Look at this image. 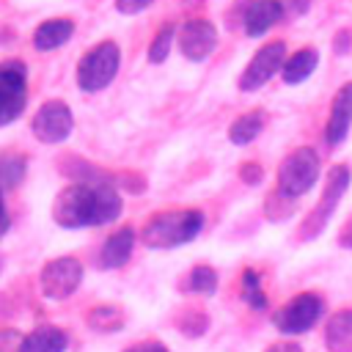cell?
I'll return each instance as SVG.
<instances>
[{
	"mask_svg": "<svg viewBox=\"0 0 352 352\" xmlns=\"http://www.w3.org/2000/svg\"><path fill=\"white\" fill-rule=\"evenodd\" d=\"M121 214V195L110 182H77L58 192L52 220L63 228L104 226Z\"/></svg>",
	"mask_w": 352,
	"mask_h": 352,
	"instance_id": "obj_1",
	"label": "cell"
},
{
	"mask_svg": "<svg viewBox=\"0 0 352 352\" xmlns=\"http://www.w3.org/2000/svg\"><path fill=\"white\" fill-rule=\"evenodd\" d=\"M204 228V214L198 209H173L160 212L143 226V242L148 248H176L198 236Z\"/></svg>",
	"mask_w": 352,
	"mask_h": 352,
	"instance_id": "obj_2",
	"label": "cell"
},
{
	"mask_svg": "<svg viewBox=\"0 0 352 352\" xmlns=\"http://www.w3.org/2000/svg\"><path fill=\"white\" fill-rule=\"evenodd\" d=\"M121 66V52L113 41H102L94 50H88L80 63H77V85L85 94H96L102 88H107Z\"/></svg>",
	"mask_w": 352,
	"mask_h": 352,
	"instance_id": "obj_3",
	"label": "cell"
},
{
	"mask_svg": "<svg viewBox=\"0 0 352 352\" xmlns=\"http://www.w3.org/2000/svg\"><path fill=\"white\" fill-rule=\"evenodd\" d=\"M319 176V157L314 148H297L292 151L280 168H278V187L289 198H300L316 184Z\"/></svg>",
	"mask_w": 352,
	"mask_h": 352,
	"instance_id": "obj_4",
	"label": "cell"
},
{
	"mask_svg": "<svg viewBox=\"0 0 352 352\" xmlns=\"http://www.w3.org/2000/svg\"><path fill=\"white\" fill-rule=\"evenodd\" d=\"M28 104V69L22 60L0 63V126L16 121Z\"/></svg>",
	"mask_w": 352,
	"mask_h": 352,
	"instance_id": "obj_5",
	"label": "cell"
},
{
	"mask_svg": "<svg viewBox=\"0 0 352 352\" xmlns=\"http://www.w3.org/2000/svg\"><path fill=\"white\" fill-rule=\"evenodd\" d=\"M41 292L50 300H66L77 292V286L82 283V264L74 256H60L44 264L41 275H38Z\"/></svg>",
	"mask_w": 352,
	"mask_h": 352,
	"instance_id": "obj_6",
	"label": "cell"
},
{
	"mask_svg": "<svg viewBox=\"0 0 352 352\" xmlns=\"http://www.w3.org/2000/svg\"><path fill=\"white\" fill-rule=\"evenodd\" d=\"M322 311H324L322 297H319V294H311V292H302V294L292 297V300L272 316V322H275V327H278L280 333L294 336V333L311 330V327L319 322Z\"/></svg>",
	"mask_w": 352,
	"mask_h": 352,
	"instance_id": "obj_7",
	"label": "cell"
},
{
	"mask_svg": "<svg viewBox=\"0 0 352 352\" xmlns=\"http://www.w3.org/2000/svg\"><path fill=\"white\" fill-rule=\"evenodd\" d=\"M74 129V116L69 110L66 102L60 99H50L44 102L30 121V132L41 140V143H63Z\"/></svg>",
	"mask_w": 352,
	"mask_h": 352,
	"instance_id": "obj_8",
	"label": "cell"
},
{
	"mask_svg": "<svg viewBox=\"0 0 352 352\" xmlns=\"http://www.w3.org/2000/svg\"><path fill=\"white\" fill-rule=\"evenodd\" d=\"M283 60H286V44L283 41H270L264 44L253 58L250 63L245 66L242 77H239V88L242 91H258L264 82H270L275 77V72L283 69Z\"/></svg>",
	"mask_w": 352,
	"mask_h": 352,
	"instance_id": "obj_9",
	"label": "cell"
},
{
	"mask_svg": "<svg viewBox=\"0 0 352 352\" xmlns=\"http://www.w3.org/2000/svg\"><path fill=\"white\" fill-rule=\"evenodd\" d=\"M217 44V30L209 19H190L179 30V50L190 60H204Z\"/></svg>",
	"mask_w": 352,
	"mask_h": 352,
	"instance_id": "obj_10",
	"label": "cell"
},
{
	"mask_svg": "<svg viewBox=\"0 0 352 352\" xmlns=\"http://www.w3.org/2000/svg\"><path fill=\"white\" fill-rule=\"evenodd\" d=\"M349 187V168L346 165H336V168H330V173H327V184H324V192H322V201H319V206L314 209V214H311V231L308 234H316L327 220H330V214H333V209L338 206V201H341V195H344V190Z\"/></svg>",
	"mask_w": 352,
	"mask_h": 352,
	"instance_id": "obj_11",
	"label": "cell"
},
{
	"mask_svg": "<svg viewBox=\"0 0 352 352\" xmlns=\"http://www.w3.org/2000/svg\"><path fill=\"white\" fill-rule=\"evenodd\" d=\"M352 124V82L341 85L330 104V118L324 126V138L330 146H338L346 138V129Z\"/></svg>",
	"mask_w": 352,
	"mask_h": 352,
	"instance_id": "obj_12",
	"label": "cell"
},
{
	"mask_svg": "<svg viewBox=\"0 0 352 352\" xmlns=\"http://www.w3.org/2000/svg\"><path fill=\"white\" fill-rule=\"evenodd\" d=\"M283 3L280 0H253L245 11V33L248 36H264L275 22L283 16Z\"/></svg>",
	"mask_w": 352,
	"mask_h": 352,
	"instance_id": "obj_13",
	"label": "cell"
},
{
	"mask_svg": "<svg viewBox=\"0 0 352 352\" xmlns=\"http://www.w3.org/2000/svg\"><path fill=\"white\" fill-rule=\"evenodd\" d=\"M132 248H135V231L129 226L118 228L116 234H110L102 245V253H99V261L104 270H118L129 261L132 256Z\"/></svg>",
	"mask_w": 352,
	"mask_h": 352,
	"instance_id": "obj_14",
	"label": "cell"
},
{
	"mask_svg": "<svg viewBox=\"0 0 352 352\" xmlns=\"http://www.w3.org/2000/svg\"><path fill=\"white\" fill-rule=\"evenodd\" d=\"M69 349V336L55 327V324H41L22 336L19 352H66Z\"/></svg>",
	"mask_w": 352,
	"mask_h": 352,
	"instance_id": "obj_15",
	"label": "cell"
},
{
	"mask_svg": "<svg viewBox=\"0 0 352 352\" xmlns=\"http://www.w3.org/2000/svg\"><path fill=\"white\" fill-rule=\"evenodd\" d=\"M74 33V22L66 19V16H58V19H47L36 28L33 33V47L38 52H50V50H58L63 47Z\"/></svg>",
	"mask_w": 352,
	"mask_h": 352,
	"instance_id": "obj_16",
	"label": "cell"
},
{
	"mask_svg": "<svg viewBox=\"0 0 352 352\" xmlns=\"http://www.w3.org/2000/svg\"><path fill=\"white\" fill-rule=\"evenodd\" d=\"M324 344L330 352H352V308H341L330 316Z\"/></svg>",
	"mask_w": 352,
	"mask_h": 352,
	"instance_id": "obj_17",
	"label": "cell"
},
{
	"mask_svg": "<svg viewBox=\"0 0 352 352\" xmlns=\"http://www.w3.org/2000/svg\"><path fill=\"white\" fill-rule=\"evenodd\" d=\"M316 63H319V55H316V50H300V52L289 55V58L283 60V69H280V74H283V82H289V85H297V82L308 80V77L314 74Z\"/></svg>",
	"mask_w": 352,
	"mask_h": 352,
	"instance_id": "obj_18",
	"label": "cell"
},
{
	"mask_svg": "<svg viewBox=\"0 0 352 352\" xmlns=\"http://www.w3.org/2000/svg\"><path fill=\"white\" fill-rule=\"evenodd\" d=\"M261 126H264V113H261V110L242 113V116L228 126V140L236 143V146H248L250 140L258 138Z\"/></svg>",
	"mask_w": 352,
	"mask_h": 352,
	"instance_id": "obj_19",
	"label": "cell"
},
{
	"mask_svg": "<svg viewBox=\"0 0 352 352\" xmlns=\"http://www.w3.org/2000/svg\"><path fill=\"white\" fill-rule=\"evenodd\" d=\"M25 173H28V160L22 154H11V151L0 154V187L6 190L19 187Z\"/></svg>",
	"mask_w": 352,
	"mask_h": 352,
	"instance_id": "obj_20",
	"label": "cell"
},
{
	"mask_svg": "<svg viewBox=\"0 0 352 352\" xmlns=\"http://www.w3.org/2000/svg\"><path fill=\"white\" fill-rule=\"evenodd\" d=\"M88 324H91L94 330L107 333V330H118V327L124 324V319H121V311H118L116 305H96V308L88 314Z\"/></svg>",
	"mask_w": 352,
	"mask_h": 352,
	"instance_id": "obj_21",
	"label": "cell"
},
{
	"mask_svg": "<svg viewBox=\"0 0 352 352\" xmlns=\"http://www.w3.org/2000/svg\"><path fill=\"white\" fill-rule=\"evenodd\" d=\"M173 36H176V28H173V25H165V28L154 36V41H151V47H148V60H151V63H162V60L168 58L170 44H173Z\"/></svg>",
	"mask_w": 352,
	"mask_h": 352,
	"instance_id": "obj_22",
	"label": "cell"
},
{
	"mask_svg": "<svg viewBox=\"0 0 352 352\" xmlns=\"http://www.w3.org/2000/svg\"><path fill=\"white\" fill-rule=\"evenodd\" d=\"M187 286L192 289V292H198V294H212L214 289H217V275H214V270L212 267H195L192 272H190V280H187Z\"/></svg>",
	"mask_w": 352,
	"mask_h": 352,
	"instance_id": "obj_23",
	"label": "cell"
},
{
	"mask_svg": "<svg viewBox=\"0 0 352 352\" xmlns=\"http://www.w3.org/2000/svg\"><path fill=\"white\" fill-rule=\"evenodd\" d=\"M242 294L253 308H264L267 305V297H264V292L258 286V275L253 270H245V275H242Z\"/></svg>",
	"mask_w": 352,
	"mask_h": 352,
	"instance_id": "obj_24",
	"label": "cell"
},
{
	"mask_svg": "<svg viewBox=\"0 0 352 352\" xmlns=\"http://www.w3.org/2000/svg\"><path fill=\"white\" fill-rule=\"evenodd\" d=\"M22 336L16 330H0V352H19Z\"/></svg>",
	"mask_w": 352,
	"mask_h": 352,
	"instance_id": "obj_25",
	"label": "cell"
},
{
	"mask_svg": "<svg viewBox=\"0 0 352 352\" xmlns=\"http://www.w3.org/2000/svg\"><path fill=\"white\" fill-rule=\"evenodd\" d=\"M154 0H116V8L121 14H140L143 8H148Z\"/></svg>",
	"mask_w": 352,
	"mask_h": 352,
	"instance_id": "obj_26",
	"label": "cell"
},
{
	"mask_svg": "<svg viewBox=\"0 0 352 352\" xmlns=\"http://www.w3.org/2000/svg\"><path fill=\"white\" fill-rule=\"evenodd\" d=\"M124 352H168V349L162 344H157V341H143V344H135V346H129Z\"/></svg>",
	"mask_w": 352,
	"mask_h": 352,
	"instance_id": "obj_27",
	"label": "cell"
},
{
	"mask_svg": "<svg viewBox=\"0 0 352 352\" xmlns=\"http://www.w3.org/2000/svg\"><path fill=\"white\" fill-rule=\"evenodd\" d=\"M242 176H245V182H250V184H256L258 182V165H242V170H239Z\"/></svg>",
	"mask_w": 352,
	"mask_h": 352,
	"instance_id": "obj_28",
	"label": "cell"
},
{
	"mask_svg": "<svg viewBox=\"0 0 352 352\" xmlns=\"http://www.w3.org/2000/svg\"><path fill=\"white\" fill-rule=\"evenodd\" d=\"M267 352H300V346L292 344V341H280V344H272Z\"/></svg>",
	"mask_w": 352,
	"mask_h": 352,
	"instance_id": "obj_29",
	"label": "cell"
},
{
	"mask_svg": "<svg viewBox=\"0 0 352 352\" xmlns=\"http://www.w3.org/2000/svg\"><path fill=\"white\" fill-rule=\"evenodd\" d=\"M6 231H8V217H3V220H0V236H3Z\"/></svg>",
	"mask_w": 352,
	"mask_h": 352,
	"instance_id": "obj_30",
	"label": "cell"
},
{
	"mask_svg": "<svg viewBox=\"0 0 352 352\" xmlns=\"http://www.w3.org/2000/svg\"><path fill=\"white\" fill-rule=\"evenodd\" d=\"M6 217V204H3V190H0V220Z\"/></svg>",
	"mask_w": 352,
	"mask_h": 352,
	"instance_id": "obj_31",
	"label": "cell"
}]
</instances>
